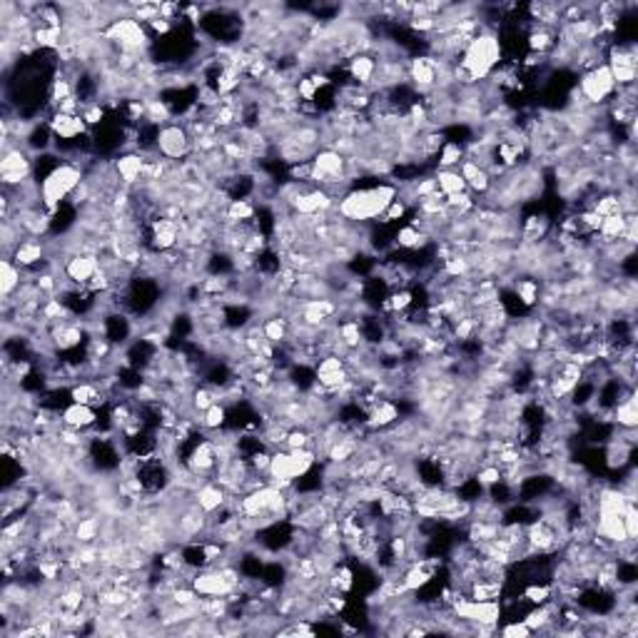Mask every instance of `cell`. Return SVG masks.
Wrapping results in <instances>:
<instances>
[{
    "label": "cell",
    "mask_w": 638,
    "mask_h": 638,
    "mask_svg": "<svg viewBox=\"0 0 638 638\" xmlns=\"http://www.w3.org/2000/svg\"><path fill=\"white\" fill-rule=\"evenodd\" d=\"M60 421H63L65 427L80 429V431H92L95 421H98V409L88 407V404H75V401H72V404L60 414Z\"/></svg>",
    "instance_id": "9c48e42d"
},
{
    "label": "cell",
    "mask_w": 638,
    "mask_h": 638,
    "mask_svg": "<svg viewBox=\"0 0 638 638\" xmlns=\"http://www.w3.org/2000/svg\"><path fill=\"white\" fill-rule=\"evenodd\" d=\"M23 145L28 150L30 155H40V152H48L55 145V135H53V128H50L48 120H35L30 125L28 135L23 138Z\"/></svg>",
    "instance_id": "ba28073f"
},
{
    "label": "cell",
    "mask_w": 638,
    "mask_h": 638,
    "mask_svg": "<svg viewBox=\"0 0 638 638\" xmlns=\"http://www.w3.org/2000/svg\"><path fill=\"white\" fill-rule=\"evenodd\" d=\"M314 374H317L319 389L337 394L349 379L347 362H344V357H339V354H327V357H322L317 364H314Z\"/></svg>",
    "instance_id": "8992f818"
},
{
    "label": "cell",
    "mask_w": 638,
    "mask_h": 638,
    "mask_svg": "<svg viewBox=\"0 0 638 638\" xmlns=\"http://www.w3.org/2000/svg\"><path fill=\"white\" fill-rule=\"evenodd\" d=\"M616 80L611 75V68L606 63L588 70V72H581L576 78V85H574V92L591 108H606L616 95Z\"/></svg>",
    "instance_id": "7a4b0ae2"
},
{
    "label": "cell",
    "mask_w": 638,
    "mask_h": 638,
    "mask_svg": "<svg viewBox=\"0 0 638 638\" xmlns=\"http://www.w3.org/2000/svg\"><path fill=\"white\" fill-rule=\"evenodd\" d=\"M33 179V155L23 142H10L0 150V185L20 188Z\"/></svg>",
    "instance_id": "3957f363"
},
{
    "label": "cell",
    "mask_w": 638,
    "mask_h": 638,
    "mask_svg": "<svg viewBox=\"0 0 638 638\" xmlns=\"http://www.w3.org/2000/svg\"><path fill=\"white\" fill-rule=\"evenodd\" d=\"M98 272H100L98 255H90V252L70 255V257L63 262V277L68 279L70 287H88Z\"/></svg>",
    "instance_id": "5b68a950"
},
{
    "label": "cell",
    "mask_w": 638,
    "mask_h": 638,
    "mask_svg": "<svg viewBox=\"0 0 638 638\" xmlns=\"http://www.w3.org/2000/svg\"><path fill=\"white\" fill-rule=\"evenodd\" d=\"M50 128H53V135L60 142H72V140H80L82 135H88L90 128L85 125L82 115H68V112H50L48 118Z\"/></svg>",
    "instance_id": "52a82bcc"
},
{
    "label": "cell",
    "mask_w": 638,
    "mask_h": 638,
    "mask_svg": "<svg viewBox=\"0 0 638 638\" xmlns=\"http://www.w3.org/2000/svg\"><path fill=\"white\" fill-rule=\"evenodd\" d=\"M25 282V272L13 262V259H3L0 262V295L3 299H10Z\"/></svg>",
    "instance_id": "30bf717a"
},
{
    "label": "cell",
    "mask_w": 638,
    "mask_h": 638,
    "mask_svg": "<svg viewBox=\"0 0 638 638\" xmlns=\"http://www.w3.org/2000/svg\"><path fill=\"white\" fill-rule=\"evenodd\" d=\"M434 179H437V189L444 198H454V195L469 192L467 182H464L459 169H437V172H434Z\"/></svg>",
    "instance_id": "8fae6325"
},
{
    "label": "cell",
    "mask_w": 638,
    "mask_h": 638,
    "mask_svg": "<svg viewBox=\"0 0 638 638\" xmlns=\"http://www.w3.org/2000/svg\"><path fill=\"white\" fill-rule=\"evenodd\" d=\"M158 155L168 162H185L195 155V140L182 120H172L160 128Z\"/></svg>",
    "instance_id": "277c9868"
},
{
    "label": "cell",
    "mask_w": 638,
    "mask_h": 638,
    "mask_svg": "<svg viewBox=\"0 0 638 638\" xmlns=\"http://www.w3.org/2000/svg\"><path fill=\"white\" fill-rule=\"evenodd\" d=\"M85 179V169L75 165V162H63L53 175H50L43 185H40V199L48 212L58 209L63 202H70L72 195L78 192V188Z\"/></svg>",
    "instance_id": "6da1fadb"
}]
</instances>
